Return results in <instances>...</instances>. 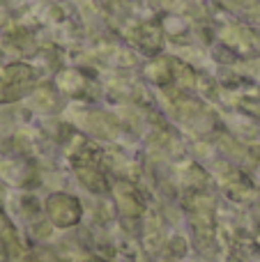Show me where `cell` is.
<instances>
[{
  "label": "cell",
  "instance_id": "obj_1",
  "mask_svg": "<svg viewBox=\"0 0 260 262\" xmlns=\"http://www.w3.org/2000/svg\"><path fill=\"white\" fill-rule=\"evenodd\" d=\"M32 83H35V72L28 64H9L0 74V101L18 99Z\"/></svg>",
  "mask_w": 260,
  "mask_h": 262
},
{
  "label": "cell",
  "instance_id": "obj_2",
  "mask_svg": "<svg viewBox=\"0 0 260 262\" xmlns=\"http://www.w3.org/2000/svg\"><path fill=\"white\" fill-rule=\"evenodd\" d=\"M81 124L90 131L92 136H97V138H115V134H118L115 120L111 118V115L101 113V111H88V113L83 115Z\"/></svg>",
  "mask_w": 260,
  "mask_h": 262
},
{
  "label": "cell",
  "instance_id": "obj_3",
  "mask_svg": "<svg viewBox=\"0 0 260 262\" xmlns=\"http://www.w3.org/2000/svg\"><path fill=\"white\" fill-rule=\"evenodd\" d=\"M221 37H224L226 44L233 46L235 51H253L258 46V35L253 30H249V28H244V26L226 28V30L221 32Z\"/></svg>",
  "mask_w": 260,
  "mask_h": 262
},
{
  "label": "cell",
  "instance_id": "obj_4",
  "mask_svg": "<svg viewBox=\"0 0 260 262\" xmlns=\"http://www.w3.org/2000/svg\"><path fill=\"white\" fill-rule=\"evenodd\" d=\"M132 39L136 41L141 49L150 51V53H157V51L161 49V44H164L161 30L157 26H152V23H143V26L134 28V30H132Z\"/></svg>",
  "mask_w": 260,
  "mask_h": 262
},
{
  "label": "cell",
  "instance_id": "obj_5",
  "mask_svg": "<svg viewBox=\"0 0 260 262\" xmlns=\"http://www.w3.org/2000/svg\"><path fill=\"white\" fill-rule=\"evenodd\" d=\"M145 72H147V78L155 81L157 85H166V83H170V78H173V60L155 58L147 64Z\"/></svg>",
  "mask_w": 260,
  "mask_h": 262
},
{
  "label": "cell",
  "instance_id": "obj_6",
  "mask_svg": "<svg viewBox=\"0 0 260 262\" xmlns=\"http://www.w3.org/2000/svg\"><path fill=\"white\" fill-rule=\"evenodd\" d=\"M32 104L37 111H53L58 99H55V92L51 88H37L35 95H32Z\"/></svg>",
  "mask_w": 260,
  "mask_h": 262
},
{
  "label": "cell",
  "instance_id": "obj_7",
  "mask_svg": "<svg viewBox=\"0 0 260 262\" xmlns=\"http://www.w3.org/2000/svg\"><path fill=\"white\" fill-rule=\"evenodd\" d=\"M83 85V76L78 72H62L58 76V88H62V90H67V92H76L78 88Z\"/></svg>",
  "mask_w": 260,
  "mask_h": 262
}]
</instances>
